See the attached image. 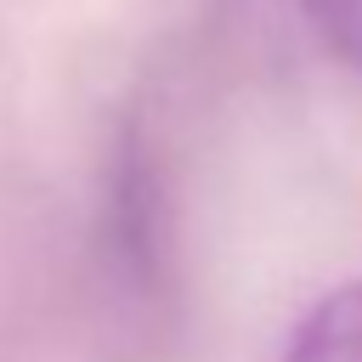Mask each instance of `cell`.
Instances as JSON below:
<instances>
[{"label":"cell","mask_w":362,"mask_h":362,"mask_svg":"<svg viewBox=\"0 0 362 362\" xmlns=\"http://www.w3.org/2000/svg\"><path fill=\"white\" fill-rule=\"evenodd\" d=\"M277 362H362V277L328 288L294 322Z\"/></svg>","instance_id":"6da1fadb"},{"label":"cell","mask_w":362,"mask_h":362,"mask_svg":"<svg viewBox=\"0 0 362 362\" xmlns=\"http://www.w3.org/2000/svg\"><path fill=\"white\" fill-rule=\"evenodd\" d=\"M300 11L311 34L328 45V57L362 74V0H300Z\"/></svg>","instance_id":"7a4b0ae2"}]
</instances>
